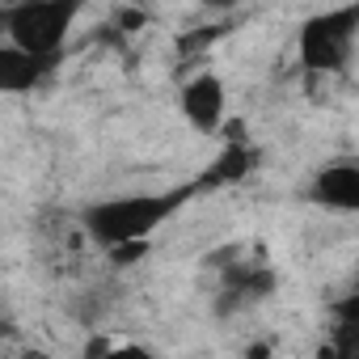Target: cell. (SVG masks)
Wrapping results in <instances>:
<instances>
[{
  "mask_svg": "<svg viewBox=\"0 0 359 359\" xmlns=\"http://www.w3.org/2000/svg\"><path fill=\"white\" fill-rule=\"evenodd\" d=\"M254 165H258V148L245 144V135L237 131V135H229L224 148L208 161V169L199 173V187H203V195H212V191H229V187H241L245 177L254 173Z\"/></svg>",
  "mask_w": 359,
  "mask_h": 359,
  "instance_id": "obj_5",
  "label": "cell"
},
{
  "mask_svg": "<svg viewBox=\"0 0 359 359\" xmlns=\"http://www.w3.org/2000/svg\"><path fill=\"white\" fill-rule=\"evenodd\" d=\"M81 9L85 0H18L5 9V34L30 55H64Z\"/></svg>",
  "mask_w": 359,
  "mask_h": 359,
  "instance_id": "obj_3",
  "label": "cell"
},
{
  "mask_svg": "<svg viewBox=\"0 0 359 359\" xmlns=\"http://www.w3.org/2000/svg\"><path fill=\"white\" fill-rule=\"evenodd\" d=\"M60 64V55H30L22 47H0V89L5 93H30L34 85H43L51 76V68Z\"/></svg>",
  "mask_w": 359,
  "mask_h": 359,
  "instance_id": "obj_7",
  "label": "cell"
},
{
  "mask_svg": "<svg viewBox=\"0 0 359 359\" xmlns=\"http://www.w3.org/2000/svg\"><path fill=\"white\" fill-rule=\"evenodd\" d=\"M309 199L325 212H342V216H359V165H325L313 173L309 182Z\"/></svg>",
  "mask_w": 359,
  "mask_h": 359,
  "instance_id": "obj_6",
  "label": "cell"
},
{
  "mask_svg": "<svg viewBox=\"0 0 359 359\" xmlns=\"http://www.w3.org/2000/svg\"><path fill=\"white\" fill-rule=\"evenodd\" d=\"M224 30H229V26H216V30H195V34H187V39H182V55H195L199 47L216 43V39H220Z\"/></svg>",
  "mask_w": 359,
  "mask_h": 359,
  "instance_id": "obj_10",
  "label": "cell"
},
{
  "mask_svg": "<svg viewBox=\"0 0 359 359\" xmlns=\"http://www.w3.org/2000/svg\"><path fill=\"white\" fill-rule=\"evenodd\" d=\"M271 287H275V275L271 271H262V266H233L224 275V287H220L224 292L220 296V313H241V309L266 300Z\"/></svg>",
  "mask_w": 359,
  "mask_h": 359,
  "instance_id": "obj_8",
  "label": "cell"
},
{
  "mask_svg": "<svg viewBox=\"0 0 359 359\" xmlns=\"http://www.w3.org/2000/svg\"><path fill=\"white\" fill-rule=\"evenodd\" d=\"M203 5H208V9H220V13H229V9H237V5H241V0H203Z\"/></svg>",
  "mask_w": 359,
  "mask_h": 359,
  "instance_id": "obj_11",
  "label": "cell"
},
{
  "mask_svg": "<svg viewBox=\"0 0 359 359\" xmlns=\"http://www.w3.org/2000/svg\"><path fill=\"white\" fill-rule=\"evenodd\" d=\"M177 106H182V118H187L195 131L212 135V131H220V123H224V114H229V89H224V81H220L216 72H195V76L182 85Z\"/></svg>",
  "mask_w": 359,
  "mask_h": 359,
  "instance_id": "obj_4",
  "label": "cell"
},
{
  "mask_svg": "<svg viewBox=\"0 0 359 359\" xmlns=\"http://www.w3.org/2000/svg\"><path fill=\"white\" fill-rule=\"evenodd\" d=\"M334 321L338 325H359V292H351L334 304Z\"/></svg>",
  "mask_w": 359,
  "mask_h": 359,
  "instance_id": "obj_9",
  "label": "cell"
},
{
  "mask_svg": "<svg viewBox=\"0 0 359 359\" xmlns=\"http://www.w3.org/2000/svg\"><path fill=\"white\" fill-rule=\"evenodd\" d=\"M355 39H359V0L355 5H342V9H325V13L304 18L300 34H296V60L304 72H317V76L342 72L351 64Z\"/></svg>",
  "mask_w": 359,
  "mask_h": 359,
  "instance_id": "obj_2",
  "label": "cell"
},
{
  "mask_svg": "<svg viewBox=\"0 0 359 359\" xmlns=\"http://www.w3.org/2000/svg\"><path fill=\"white\" fill-rule=\"evenodd\" d=\"M195 195H203L199 177L173 187V191H135V195H114V199H97L81 212L85 233L102 245H131V241H152L161 224H169Z\"/></svg>",
  "mask_w": 359,
  "mask_h": 359,
  "instance_id": "obj_1",
  "label": "cell"
}]
</instances>
